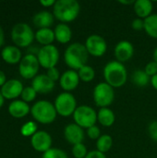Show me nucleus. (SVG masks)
I'll return each instance as SVG.
<instances>
[{"instance_id": "f257e3e1", "label": "nucleus", "mask_w": 157, "mask_h": 158, "mask_svg": "<svg viewBox=\"0 0 157 158\" xmlns=\"http://www.w3.org/2000/svg\"><path fill=\"white\" fill-rule=\"evenodd\" d=\"M89 53L84 44L73 43L69 44L64 53V60L70 69L78 71L81 68L87 65Z\"/></svg>"}, {"instance_id": "f03ea898", "label": "nucleus", "mask_w": 157, "mask_h": 158, "mask_svg": "<svg viewBox=\"0 0 157 158\" xmlns=\"http://www.w3.org/2000/svg\"><path fill=\"white\" fill-rule=\"evenodd\" d=\"M81 11L80 3L76 0H58L53 6L54 17L61 23L75 20Z\"/></svg>"}, {"instance_id": "7ed1b4c3", "label": "nucleus", "mask_w": 157, "mask_h": 158, "mask_svg": "<svg viewBox=\"0 0 157 158\" xmlns=\"http://www.w3.org/2000/svg\"><path fill=\"white\" fill-rule=\"evenodd\" d=\"M105 82L113 88L122 87L128 79V72L123 63L117 60L108 62L104 68Z\"/></svg>"}, {"instance_id": "20e7f679", "label": "nucleus", "mask_w": 157, "mask_h": 158, "mask_svg": "<svg viewBox=\"0 0 157 158\" xmlns=\"http://www.w3.org/2000/svg\"><path fill=\"white\" fill-rule=\"evenodd\" d=\"M31 113L33 118L42 124H50L56 118V110L55 106L46 100L36 102L31 108Z\"/></svg>"}, {"instance_id": "39448f33", "label": "nucleus", "mask_w": 157, "mask_h": 158, "mask_svg": "<svg viewBox=\"0 0 157 158\" xmlns=\"http://www.w3.org/2000/svg\"><path fill=\"white\" fill-rule=\"evenodd\" d=\"M35 34L27 23H18L11 31V39L19 47H27L33 42Z\"/></svg>"}, {"instance_id": "423d86ee", "label": "nucleus", "mask_w": 157, "mask_h": 158, "mask_svg": "<svg viewBox=\"0 0 157 158\" xmlns=\"http://www.w3.org/2000/svg\"><path fill=\"white\" fill-rule=\"evenodd\" d=\"M56 113L61 117H69L74 114L77 109V101L75 96L71 93H61L59 94L54 104Z\"/></svg>"}, {"instance_id": "0eeeda50", "label": "nucleus", "mask_w": 157, "mask_h": 158, "mask_svg": "<svg viewBox=\"0 0 157 158\" xmlns=\"http://www.w3.org/2000/svg\"><path fill=\"white\" fill-rule=\"evenodd\" d=\"M93 101L100 108L108 107L112 105L115 99V91L106 82L98 83L93 89Z\"/></svg>"}, {"instance_id": "6e6552de", "label": "nucleus", "mask_w": 157, "mask_h": 158, "mask_svg": "<svg viewBox=\"0 0 157 158\" xmlns=\"http://www.w3.org/2000/svg\"><path fill=\"white\" fill-rule=\"evenodd\" d=\"M74 123L82 129H89L97 122V112L89 106H80L73 114Z\"/></svg>"}, {"instance_id": "1a4fd4ad", "label": "nucleus", "mask_w": 157, "mask_h": 158, "mask_svg": "<svg viewBox=\"0 0 157 158\" xmlns=\"http://www.w3.org/2000/svg\"><path fill=\"white\" fill-rule=\"evenodd\" d=\"M37 58L40 63V66L49 69L55 68L59 60V51L56 46L50 44L43 46L39 49L37 53Z\"/></svg>"}, {"instance_id": "9d476101", "label": "nucleus", "mask_w": 157, "mask_h": 158, "mask_svg": "<svg viewBox=\"0 0 157 158\" xmlns=\"http://www.w3.org/2000/svg\"><path fill=\"white\" fill-rule=\"evenodd\" d=\"M39 67L40 63L38 61L37 56L33 54H28L20 60L19 71L22 78L30 80L37 76Z\"/></svg>"}, {"instance_id": "9b49d317", "label": "nucleus", "mask_w": 157, "mask_h": 158, "mask_svg": "<svg viewBox=\"0 0 157 158\" xmlns=\"http://www.w3.org/2000/svg\"><path fill=\"white\" fill-rule=\"evenodd\" d=\"M89 55L95 56V57H101L103 56L106 50H107V44L104 37L98 34H92L88 36V38L85 41L84 44Z\"/></svg>"}, {"instance_id": "f8f14e48", "label": "nucleus", "mask_w": 157, "mask_h": 158, "mask_svg": "<svg viewBox=\"0 0 157 158\" xmlns=\"http://www.w3.org/2000/svg\"><path fill=\"white\" fill-rule=\"evenodd\" d=\"M31 143L32 148L41 153H45L52 146V137L44 131H38L34 135L31 136Z\"/></svg>"}, {"instance_id": "ddd939ff", "label": "nucleus", "mask_w": 157, "mask_h": 158, "mask_svg": "<svg viewBox=\"0 0 157 158\" xmlns=\"http://www.w3.org/2000/svg\"><path fill=\"white\" fill-rule=\"evenodd\" d=\"M114 54H115V57L117 61L120 63L127 62L134 55V46L129 41H126V40L120 41L115 46Z\"/></svg>"}, {"instance_id": "4468645a", "label": "nucleus", "mask_w": 157, "mask_h": 158, "mask_svg": "<svg viewBox=\"0 0 157 158\" xmlns=\"http://www.w3.org/2000/svg\"><path fill=\"white\" fill-rule=\"evenodd\" d=\"M80 81L81 80L79 77L78 71L73 70V69H68L61 75L59 83H60L61 88L65 92L70 93L77 89L80 83Z\"/></svg>"}, {"instance_id": "2eb2a0df", "label": "nucleus", "mask_w": 157, "mask_h": 158, "mask_svg": "<svg viewBox=\"0 0 157 158\" xmlns=\"http://www.w3.org/2000/svg\"><path fill=\"white\" fill-rule=\"evenodd\" d=\"M64 136L68 143L75 145L78 143H82L85 134L83 129L81 128L79 125H77L76 123H70L65 127Z\"/></svg>"}, {"instance_id": "dca6fc26", "label": "nucleus", "mask_w": 157, "mask_h": 158, "mask_svg": "<svg viewBox=\"0 0 157 158\" xmlns=\"http://www.w3.org/2000/svg\"><path fill=\"white\" fill-rule=\"evenodd\" d=\"M23 85L19 80H9L1 87V94L6 99H15L21 95Z\"/></svg>"}, {"instance_id": "f3484780", "label": "nucleus", "mask_w": 157, "mask_h": 158, "mask_svg": "<svg viewBox=\"0 0 157 158\" xmlns=\"http://www.w3.org/2000/svg\"><path fill=\"white\" fill-rule=\"evenodd\" d=\"M31 87L39 94H48L55 88V81H53L46 74L37 75L32 79Z\"/></svg>"}, {"instance_id": "a211bd4d", "label": "nucleus", "mask_w": 157, "mask_h": 158, "mask_svg": "<svg viewBox=\"0 0 157 158\" xmlns=\"http://www.w3.org/2000/svg\"><path fill=\"white\" fill-rule=\"evenodd\" d=\"M8 112L13 118H21L27 116L31 112V109L26 102L21 100H16L8 106Z\"/></svg>"}, {"instance_id": "6ab92c4d", "label": "nucleus", "mask_w": 157, "mask_h": 158, "mask_svg": "<svg viewBox=\"0 0 157 158\" xmlns=\"http://www.w3.org/2000/svg\"><path fill=\"white\" fill-rule=\"evenodd\" d=\"M134 12L139 19H145L152 15L153 11V2L150 0H137L134 3Z\"/></svg>"}, {"instance_id": "aec40b11", "label": "nucleus", "mask_w": 157, "mask_h": 158, "mask_svg": "<svg viewBox=\"0 0 157 158\" xmlns=\"http://www.w3.org/2000/svg\"><path fill=\"white\" fill-rule=\"evenodd\" d=\"M32 21L39 29L50 28L54 23V15L49 11H40L34 15Z\"/></svg>"}, {"instance_id": "412c9836", "label": "nucleus", "mask_w": 157, "mask_h": 158, "mask_svg": "<svg viewBox=\"0 0 157 158\" xmlns=\"http://www.w3.org/2000/svg\"><path fill=\"white\" fill-rule=\"evenodd\" d=\"M2 58L5 62L8 64H17L20 62L21 58V52L20 50L14 45H7L6 46L1 52Z\"/></svg>"}, {"instance_id": "4be33fe9", "label": "nucleus", "mask_w": 157, "mask_h": 158, "mask_svg": "<svg viewBox=\"0 0 157 158\" xmlns=\"http://www.w3.org/2000/svg\"><path fill=\"white\" fill-rule=\"evenodd\" d=\"M56 40L60 44H68L72 37V31L70 27L66 23H59L56 26L55 30Z\"/></svg>"}, {"instance_id": "5701e85b", "label": "nucleus", "mask_w": 157, "mask_h": 158, "mask_svg": "<svg viewBox=\"0 0 157 158\" xmlns=\"http://www.w3.org/2000/svg\"><path fill=\"white\" fill-rule=\"evenodd\" d=\"M115 120L116 116L114 112L108 107L100 108L97 112V121L104 127H111L115 123Z\"/></svg>"}, {"instance_id": "b1692460", "label": "nucleus", "mask_w": 157, "mask_h": 158, "mask_svg": "<svg viewBox=\"0 0 157 158\" xmlns=\"http://www.w3.org/2000/svg\"><path fill=\"white\" fill-rule=\"evenodd\" d=\"M35 39L39 44H43V46L50 45L56 40L55 32L50 28L39 29L35 33Z\"/></svg>"}, {"instance_id": "393cba45", "label": "nucleus", "mask_w": 157, "mask_h": 158, "mask_svg": "<svg viewBox=\"0 0 157 158\" xmlns=\"http://www.w3.org/2000/svg\"><path fill=\"white\" fill-rule=\"evenodd\" d=\"M144 31L150 37L157 39V14H152L144 19Z\"/></svg>"}, {"instance_id": "a878e982", "label": "nucleus", "mask_w": 157, "mask_h": 158, "mask_svg": "<svg viewBox=\"0 0 157 158\" xmlns=\"http://www.w3.org/2000/svg\"><path fill=\"white\" fill-rule=\"evenodd\" d=\"M131 81L138 87H145L149 82H151L150 77L143 69H137V70H135L132 73Z\"/></svg>"}, {"instance_id": "bb28decb", "label": "nucleus", "mask_w": 157, "mask_h": 158, "mask_svg": "<svg viewBox=\"0 0 157 158\" xmlns=\"http://www.w3.org/2000/svg\"><path fill=\"white\" fill-rule=\"evenodd\" d=\"M112 145H113V139L110 135H107V134L101 135V137L96 142L97 151L103 154H105L106 152H108L112 148Z\"/></svg>"}, {"instance_id": "cd10ccee", "label": "nucleus", "mask_w": 157, "mask_h": 158, "mask_svg": "<svg viewBox=\"0 0 157 158\" xmlns=\"http://www.w3.org/2000/svg\"><path fill=\"white\" fill-rule=\"evenodd\" d=\"M78 74H79L80 80L82 81L83 82H90L95 77V71L93 68L89 65H85L84 67L81 68L78 70Z\"/></svg>"}, {"instance_id": "c85d7f7f", "label": "nucleus", "mask_w": 157, "mask_h": 158, "mask_svg": "<svg viewBox=\"0 0 157 158\" xmlns=\"http://www.w3.org/2000/svg\"><path fill=\"white\" fill-rule=\"evenodd\" d=\"M37 125L35 122L33 121H29L27 123H25L21 129H20V132L23 136L25 137H29V136H32L37 132Z\"/></svg>"}, {"instance_id": "c756f323", "label": "nucleus", "mask_w": 157, "mask_h": 158, "mask_svg": "<svg viewBox=\"0 0 157 158\" xmlns=\"http://www.w3.org/2000/svg\"><path fill=\"white\" fill-rule=\"evenodd\" d=\"M72 156L75 158H85L88 155L87 147L83 143H78L72 147Z\"/></svg>"}, {"instance_id": "7c9ffc66", "label": "nucleus", "mask_w": 157, "mask_h": 158, "mask_svg": "<svg viewBox=\"0 0 157 158\" xmlns=\"http://www.w3.org/2000/svg\"><path fill=\"white\" fill-rule=\"evenodd\" d=\"M42 158H68V155L60 149L57 148H51L45 153H43Z\"/></svg>"}, {"instance_id": "2f4dec72", "label": "nucleus", "mask_w": 157, "mask_h": 158, "mask_svg": "<svg viewBox=\"0 0 157 158\" xmlns=\"http://www.w3.org/2000/svg\"><path fill=\"white\" fill-rule=\"evenodd\" d=\"M36 91L31 86L29 87H25L22 91V94H21V98H22V101L26 102V103H29V102H32L35 98H36Z\"/></svg>"}, {"instance_id": "473e14b6", "label": "nucleus", "mask_w": 157, "mask_h": 158, "mask_svg": "<svg viewBox=\"0 0 157 158\" xmlns=\"http://www.w3.org/2000/svg\"><path fill=\"white\" fill-rule=\"evenodd\" d=\"M87 136L92 140H98L101 137V131L96 125H94L87 129Z\"/></svg>"}, {"instance_id": "72a5a7b5", "label": "nucleus", "mask_w": 157, "mask_h": 158, "mask_svg": "<svg viewBox=\"0 0 157 158\" xmlns=\"http://www.w3.org/2000/svg\"><path fill=\"white\" fill-rule=\"evenodd\" d=\"M144 71L149 77H154L157 74V63L155 61L149 62L144 69Z\"/></svg>"}, {"instance_id": "f704fd0d", "label": "nucleus", "mask_w": 157, "mask_h": 158, "mask_svg": "<svg viewBox=\"0 0 157 158\" xmlns=\"http://www.w3.org/2000/svg\"><path fill=\"white\" fill-rule=\"evenodd\" d=\"M148 132L152 140L157 142V120H155L149 124Z\"/></svg>"}, {"instance_id": "c9c22d12", "label": "nucleus", "mask_w": 157, "mask_h": 158, "mask_svg": "<svg viewBox=\"0 0 157 158\" xmlns=\"http://www.w3.org/2000/svg\"><path fill=\"white\" fill-rule=\"evenodd\" d=\"M46 75L53 81H56L58 80H60V73L59 70L55 67V68H51L49 69H47V73Z\"/></svg>"}, {"instance_id": "e433bc0d", "label": "nucleus", "mask_w": 157, "mask_h": 158, "mask_svg": "<svg viewBox=\"0 0 157 158\" xmlns=\"http://www.w3.org/2000/svg\"><path fill=\"white\" fill-rule=\"evenodd\" d=\"M131 28L137 31H142V30H144V19H135L132 20L131 22Z\"/></svg>"}, {"instance_id": "4c0bfd02", "label": "nucleus", "mask_w": 157, "mask_h": 158, "mask_svg": "<svg viewBox=\"0 0 157 158\" xmlns=\"http://www.w3.org/2000/svg\"><path fill=\"white\" fill-rule=\"evenodd\" d=\"M85 158H106V156H105V154H103L97 150H94V151L89 152Z\"/></svg>"}, {"instance_id": "58836bf2", "label": "nucleus", "mask_w": 157, "mask_h": 158, "mask_svg": "<svg viewBox=\"0 0 157 158\" xmlns=\"http://www.w3.org/2000/svg\"><path fill=\"white\" fill-rule=\"evenodd\" d=\"M40 4L44 7H49V6H54V5L56 4V1L55 0H41Z\"/></svg>"}, {"instance_id": "ea45409f", "label": "nucleus", "mask_w": 157, "mask_h": 158, "mask_svg": "<svg viewBox=\"0 0 157 158\" xmlns=\"http://www.w3.org/2000/svg\"><path fill=\"white\" fill-rule=\"evenodd\" d=\"M6 82V75H5V73L2 70H0V86L2 87Z\"/></svg>"}, {"instance_id": "a19ab883", "label": "nucleus", "mask_w": 157, "mask_h": 158, "mask_svg": "<svg viewBox=\"0 0 157 158\" xmlns=\"http://www.w3.org/2000/svg\"><path fill=\"white\" fill-rule=\"evenodd\" d=\"M5 42V35H4V31L2 29V27L0 26V47L4 44Z\"/></svg>"}, {"instance_id": "79ce46f5", "label": "nucleus", "mask_w": 157, "mask_h": 158, "mask_svg": "<svg viewBox=\"0 0 157 158\" xmlns=\"http://www.w3.org/2000/svg\"><path fill=\"white\" fill-rule=\"evenodd\" d=\"M151 84H152V86L157 91V74L155 76H154V77L151 78Z\"/></svg>"}, {"instance_id": "37998d69", "label": "nucleus", "mask_w": 157, "mask_h": 158, "mask_svg": "<svg viewBox=\"0 0 157 158\" xmlns=\"http://www.w3.org/2000/svg\"><path fill=\"white\" fill-rule=\"evenodd\" d=\"M120 4H123V5H127V6H130V5H134L135 1L134 0H129V1H125V0H119L118 1Z\"/></svg>"}, {"instance_id": "c03bdc74", "label": "nucleus", "mask_w": 157, "mask_h": 158, "mask_svg": "<svg viewBox=\"0 0 157 158\" xmlns=\"http://www.w3.org/2000/svg\"><path fill=\"white\" fill-rule=\"evenodd\" d=\"M4 97H3V95H2V94H1V91H0V107L3 106V104H4Z\"/></svg>"}, {"instance_id": "a18cd8bd", "label": "nucleus", "mask_w": 157, "mask_h": 158, "mask_svg": "<svg viewBox=\"0 0 157 158\" xmlns=\"http://www.w3.org/2000/svg\"><path fill=\"white\" fill-rule=\"evenodd\" d=\"M154 61H155L157 63V47L154 51Z\"/></svg>"}]
</instances>
